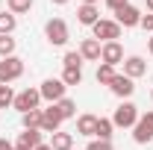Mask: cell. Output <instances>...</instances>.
I'll use <instances>...</instances> for the list:
<instances>
[{"mask_svg":"<svg viewBox=\"0 0 153 150\" xmlns=\"http://www.w3.org/2000/svg\"><path fill=\"white\" fill-rule=\"evenodd\" d=\"M36 150H53V147H50V144H38Z\"/></svg>","mask_w":153,"mask_h":150,"instance_id":"d590c367","label":"cell"},{"mask_svg":"<svg viewBox=\"0 0 153 150\" xmlns=\"http://www.w3.org/2000/svg\"><path fill=\"white\" fill-rule=\"evenodd\" d=\"M127 3H130V0H106V6H109L112 12H118V9H124Z\"/></svg>","mask_w":153,"mask_h":150,"instance_id":"f546056e","label":"cell"},{"mask_svg":"<svg viewBox=\"0 0 153 150\" xmlns=\"http://www.w3.org/2000/svg\"><path fill=\"white\" fill-rule=\"evenodd\" d=\"M12 103H15L12 85H3V82H0V109H6V106H12Z\"/></svg>","mask_w":153,"mask_h":150,"instance_id":"4316f807","label":"cell"},{"mask_svg":"<svg viewBox=\"0 0 153 150\" xmlns=\"http://www.w3.org/2000/svg\"><path fill=\"white\" fill-rule=\"evenodd\" d=\"M21 124H24V130H41V109L24 112L21 115Z\"/></svg>","mask_w":153,"mask_h":150,"instance_id":"d6986e66","label":"cell"},{"mask_svg":"<svg viewBox=\"0 0 153 150\" xmlns=\"http://www.w3.org/2000/svg\"><path fill=\"white\" fill-rule=\"evenodd\" d=\"M121 65H124V76H130V79H138V76L147 74V62L141 56H127Z\"/></svg>","mask_w":153,"mask_h":150,"instance_id":"7c38bea8","label":"cell"},{"mask_svg":"<svg viewBox=\"0 0 153 150\" xmlns=\"http://www.w3.org/2000/svg\"><path fill=\"white\" fill-rule=\"evenodd\" d=\"M112 118H97V130H94V138H100V141H112Z\"/></svg>","mask_w":153,"mask_h":150,"instance_id":"ac0fdd59","label":"cell"},{"mask_svg":"<svg viewBox=\"0 0 153 150\" xmlns=\"http://www.w3.org/2000/svg\"><path fill=\"white\" fill-rule=\"evenodd\" d=\"M138 106L135 103H130V100H124L118 109H115V115H112V124L115 127H121V130H127V127H135V121H138Z\"/></svg>","mask_w":153,"mask_h":150,"instance_id":"277c9868","label":"cell"},{"mask_svg":"<svg viewBox=\"0 0 153 150\" xmlns=\"http://www.w3.org/2000/svg\"><path fill=\"white\" fill-rule=\"evenodd\" d=\"M97 130V115L91 112H85V115H79L76 118V135H85V138H91Z\"/></svg>","mask_w":153,"mask_h":150,"instance_id":"5bb4252c","label":"cell"},{"mask_svg":"<svg viewBox=\"0 0 153 150\" xmlns=\"http://www.w3.org/2000/svg\"><path fill=\"white\" fill-rule=\"evenodd\" d=\"M50 147L53 150H71L74 147V135H71V132H53V135H50Z\"/></svg>","mask_w":153,"mask_h":150,"instance_id":"e0dca14e","label":"cell"},{"mask_svg":"<svg viewBox=\"0 0 153 150\" xmlns=\"http://www.w3.org/2000/svg\"><path fill=\"white\" fill-rule=\"evenodd\" d=\"M56 109H59V115H62V121H71V118H76V103L71 100V97H62L56 103Z\"/></svg>","mask_w":153,"mask_h":150,"instance_id":"ffe728a7","label":"cell"},{"mask_svg":"<svg viewBox=\"0 0 153 150\" xmlns=\"http://www.w3.org/2000/svg\"><path fill=\"white\" fill-rule=\"evenodd\" d=\"M100 62L118 68V65L124 62V47H121V41H106V44L100 47Z\"/></svg>","mask_w":153,"mask_h":150,"instance_id":"9c48e42d","label":"cell"},{"mask_svg":"<svg viewBox=\"0 0 153 150\" xmlns=\"http://www.w3.org/2000/svg\"><path fill=\"white\" fill-rule=\"evenodd\" d=\"M109 91L115 97H121V100H127L135 91V79H130V76H124V74H115V79L109 82Z\"/></svg>","mask_w":153,"mask_h":150,"instance_id":"30bf717a","label":"cell"},{"mask_svg":"<svg viewBox=\"0 0 153 150\" xmlns=\"http://www.w3.org/2000/svg\"><path fill=\"white\" fill-rule=\"evenodd\" d=\"M115 21L121 24V30H133V27L141 24V9L133 6V3H127L124 9H118V12H115Z\"/></svg>","mask_w":153,"mask_h":150,"instance_id":"ba28073f","label":"cell"},{"mask_svg":"<svg viewBox=\"0 0 153 150\" xmlns=\"http://www.w3.org/2000/svg\"><path fill=\"white\" fill-rule=\"evenodd\" d=\"M50 3H56V6H65V3H71V0H50Z\"/></svg>","mask_w":153,"mask_h":150,"instance_id":"836d02e7","label":"cell"},{"mask_svg":"<svg viewBox=\"0 0 153 150\" xmlns=\"http://www.w3.org/2000/svg\"><path fill=\"white\" fill-rule=\"evenodd\" d=\"M6 3H9V12L12 15H24V12L33 9V0H6Z\"/></svg>","mask_w":153,"mask_h":150,"instance_id":"484cf974","label":"cell"},{"mask_svg":"<svg viewBox=\"0 0 153 150\" xmlns=\"http://www.w3.org/2000/svg\"><path fill=\"white\" fill-rule=\"evenodd\" d=\"M59 127H62V115H59L56 103H50L47 109H41V132H59Z\"/></svg>","mask_w":153,"mask_h":150,"instance_id":"8fae6325","label":"cell"},{"mask_svg":"<svg viewBox=\"0 0 153 150\" xmlns=\"http://www.w3.org/2000/svg\"><path fill=\"white\" fill-rule=\"evenodd\" d=\"M150 100H153V88H150Z\"/></svg>","mask_w":153,"mask_h":150,"instance_id":"74e56055","label":"cell"},{"mask_svg":"<svg viewBox=\"0 0 153 150\" xmlns=\"http://www.w3.org/2000/svg\"><path fill=\"white\" fill-rule=\"evenodd\" d=\"M138 27H141L144 33H150V36H153V12H150V15H141V24H138Z\"/></svg>","mask_w":153,"mask_h":150,"instance_id":"f1b7e54d","label":"cell"},{"mask_svg":"<svg viewBox=\"0 0 153 150\" xmlns=\"http://www.w3.org/2000/svg\"><path fill=\"white\" fill-rule=\"evenodd\" d=\"M82 62H85V59L79 56V50H68V53L62 56V65H65V68H82Z\"/></svg>","mask_w":153,"mask_h":150,"instance_id":"d4e9b609","label":"cell"},{"mask_svg":"<svg viewBox=\"0 0 153 150\" xmlns=\"http://www.w3.org/2000/svg\"><path fill=\"white\" fill-rule=\"evenodd\" d=\"M65 88H68V85H65L59 76H47V79L41 82L38 91H41V100H47V103H59V100L65 97Z\"/></svg>","mask_w":153,"mask_h":150,"instance_id":"8992f818","label":"cell"},{"mask_svg":"<svg viewBox=\"0 0 153 150\" xmlns=\"http://www.w3.org/2000/svg\"><path fill=\"white\" fill-rule=\"evenodd\" d=\"M85 150H112V141H100V138H94V141L85 144Z\"/></svg>","mask_w":153,"mask_h":150,"instance_id":"83f0119b","label":"cell"},{"mask_svg":"<svg viewBox=\"0 0 153 150\" xmlns=\"http://www.w3.org/2000/svg\"><path fill=\"white\" fill-rule=\"evenodd\" d=\"M91 38H97L100 44H106V41H118L121 38V24L112 18H100L91 27Z\"/></svg>","mask_w":153,"mask_h":150,"instance_id":"6da1fadb","label":"cell"},{"mask_svg":"<svg viewBox=\"0 0 153 150\" xmlns=\"http://www.w3.org/2000/svg\"><path fill=\"white\" fill-rule=\"evenodd\" d=\"M144 6H147V12H153V0H144Z\"/></svg>","mask_w":153,"mask_h":150,"instance_id":"e575fe53","label":"cell"},{"mask_svg":"<svg viewBox=\"0 0 153 150\" xmlns=\"http://www.w3.org/2000/svg\"><path fill=\"white\" fill-rule=\"evenodd\" d=\"M82 3H85V6H97L100 0H82Z\"/></svg>","mask_w":153,"mask_h":150,"instance_id":"d6a6232c","label":"cell"},{"mask_svg":"<svg viewBox=\"0 0 153 150\" xmlns=\"http://www.w3.org/2000/svg\"><path fill=\"white\" fill-rule=\"evenodd\" d=\"M59 79H62L65 85H79V82H82V68H65Z\"/></svg>","mask_w":153,"mask_h":150,"instance_id":"603a6c76","label":"cell"},{"mask_svg":"<svg viewBox=\"0 0 153 150\" xmlns=\"http://www.w3.org/2000/svg\"><path fill=\"white\" fill-rule=\"evenodd\" d=\"M44 36H47V41H50L53 47H65L68 38H71V33H68V24L62 18H50L44 24Z\"/></svg>","mask_w":153,"mask_h":150,"instance_id":"7a4b0ae2","label":"cell"},{"mask_svg":"<svg viewBox=\"0 0 153 150\" xmlns=\"http://www.w3.org/2000/svg\"><path fill=\"white\" fill-rule=\"evenodd\" d=\"M18 147H30V150H36L38 144H41V130H24L18 132V141H15Z\"/></svg>","mask_w":153,"mask_h":150,"instance_id":"2e32d148","label":"cell"},{"mask_svg":"<svg viewBox=\"0 0 153 150\" xmlns=\"http://www.w3.org/2000/svg\"><path fill=\"white\" fill-rule=\"evenodd\" d=\"M12 106H15L21 115L30 112V109H38V106H41V91H38V88H24V91L15 94V103H12Z\"/></svg>","mask_w":153,"mask_h":150,"instance_id":"52a82bcc","label":"cell"},{"mask_svg":"<svg viewBox=\"0 0 153 150\" xmlns=\"http://www.w3.org/2000/svg\"><path fill=\"white\" fill-rule=\"evenodd\" d=\"M24 76V59L21 56H6L0 59V82L3 85H9V82H15Z\"/></svg>","mask_w":153,"mask_h":150,"instance_id":"3957f363","label":"cell"},{"mask_svg":"<svg viewBox=\"0 0 153 150\" xmlns=\"http://www.w3.org/2000/svg\"><path fill=\"white\" fill-rule=\"evenodd\" d=\"M15 38L12 36H0V59H6V56H15Z\"/></svg>","mask_w":153,"mask_h":150,"instance_id":"cb8c5ba5","label":"cell"},{"mask_svg":"<svg viewBox=\"0 0 153 150\" xmlns=\"http://www.w3.org/2000/svg\"><path fill=\"white\" fill-rule=\"evenodd\" d=\"M147 50H150V56H153V36L147 38Z\"/></svg>","mask_w":153,"mask_h":150,"instance_id":"1f68e13d","label":"cell"},{"mask_svg":"<svg viewBox=\"0 0 153 150\" xmlns=\"http://www.w3.org/2000/svg\"><path fill=\"white\" fill-rule=\"evenodd\" d=\"M100 41L97 38H82L79 41V56L85 59V62H100Z\"/></svg>","mask_w":153,"mask_h":150,"instance_id":"4fadbf2b","label":"cell"},{"mask_svg":"<svg viewBox=\"0 0 153 150\" xmlns=\"http://www.w3.org/2000/svg\"><path fill=\"white\" fill-rule=\"evenodd\" d=\"M0 150H15V144H12L9 138H0Z\"/></svg>","mask_w":153,"mask_h":150,"instance_id":"4dcf8cb0","label":"cell"},{"mask_svg":"<svg viewBox=\"0 0 153 150\" xmlns=\"http://www.w3.org/2000/svg\"><path fill=\"white\" fill-rule=\"evenodd\" d=\"M76 21H79L82 27H94L97 21H100V9H97V6H85V3H79V9H76Z\"/></svg>","mask_w":153,"mask_h":150,"instance_id":"9a60e30c","label":"cell"},{"mask_svg":"<svg viewBox=\"0 0 153 150\" xmlns=\"http://www.w3.org/2000/svg\"><path fill=\"white\" fill-rule=\"evenodd\" d=\"M15 150H30V147H18V144H15Z\"/></svg>","mask_w":153,"mask_h":150,"instance_id":"8d00e7d4","label":"cell"},{"mask_svg":"<svg viewBox=\"0 0 153 150\" xmlns=\"http://www.w3.org/2000/svg\"><path fill=\"white\" fill-rule=\"evenodd\" d=\"M133 141L135 144H150L153 141V112L138 115V121L133 127Z\"/></svg>","mask_w":153,"mask_h":150,"instance_id":"5b68a950","label":"cell"},{"mask_svg":"<svg viewBox=\"0 0 153 150\" xmlns=\"http://www.w3.org/2000/svg\"><path fill=\"white\" fill-rule=\"evenodd\" d=\"M115 74H118V71H115L112 65H103V62H100V68H97L94 79H97V82H100V85H109V82H112V79H115Z\"/></svg>","mask_w":153,"mask_h":150,"instance_id":"7402d4cb","label":"cell"},{"mask_svg":"<svg viewBox=\"0 0 153 150\" xmlns=\"http://www.w3.org/2000/svg\"><path fill=\"white\" fill-rule=\"evenodd\" d=\"M18 27V18L12 12H0V36H12Z\"/></svg>","mask_w":153,"mask_h":150,"instance_id":"44dd1931","label":"cell"}]
</instances>
